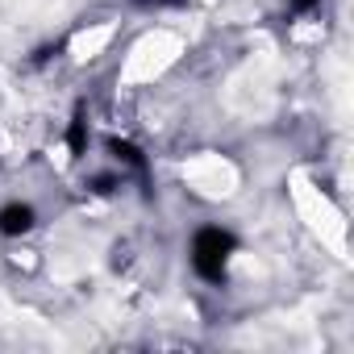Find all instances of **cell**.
<instances>
[{
	"instance_id": "cell-1",
	"label": "cell",
	"mask_w": 354,
	"mask_h": 354,
	"mask_svg": "<svg viewBox=\"0 0 354 354\" xmlns=\"http://www.w3.org/2000/svg\"><path fill=\"white\" fill-rule=\"evenodd\" d=\"M234 246H238V242H234V234H225V230H217V225L201 230V234L192 238V263H196V271H201L205 279L221 283V279H225V263H230Z\"/></svg>"
},
{
	"instance_id": "cell-2",
	"label": "cell",
	"mask_w": 354,
	"mask_h": 354,
	"mask_svg": "<svg viewBox=\"0 0 354 354\" xmlns=\"http://www.w3.org/2000/svg\"><path fill=\"white\" fill-rule=\"evenodd\" d=\"M30 230H34V209L30 205H5V209H0V234H5V238L30 234Z\"/></svg>"
},
{
	"instance_id": "cell-3",
	"label": "cell",
	"mask_w": 354,
	"mask_h": 354,
	"mask_svg": "<svg viewBox=\"0 0 354 354\" xmlns=\"http://www.w3.org/2000/svg\"><path fill=\"white\" fill-rule=\"evenodd\" d=\"M67 146H71V158H80L88 150V121H84V113H75V121L67 129Z\"/></svg>"
},
{
	"instance_id": "cell-4",
	"label": "cell",
	"mask_w": 354,
	"mask_h": 354,
	"mask_svg": "<svg viewBox=\"0 0 354 354\" xmlns=\"http://www.w3.org/2000/svg\"><path fill=\"white\" fill-rule=\"evenodd\" d=\"M109 150H113L121 162H129L133 171H146V158L138 154V146H129V142H109Z\"/></svg>"
},
{
	"instance_id": "cell-5",
	"label": "cell",
	"mask_w": 354,
	"mask_h": 354,
	"mask_svg": "<svg viewBox=\"0 0 354 354\" xmlns=\"http://www.w3.org/2000/svg\"><path fill=\"white\" fill-rule=\"evenodd\" d=\"M138 5H180V0H138Z\"/></svg>"
},
{
	"instance_id": "cell-6",
	"label": "cell",
	"mask_w": 354,
	"mask_h": 354,
	"mask_svg": "<svg viewBox=\"0 0 354 354\" xmlns=\"http://www.w3.org/2000/svg\"><path fill=\"white\" fill-rule=\"evenodd\" d=\"M292 5H296V9H313V5H317V0H292Z\"/></svg>"
}]
</instances>
